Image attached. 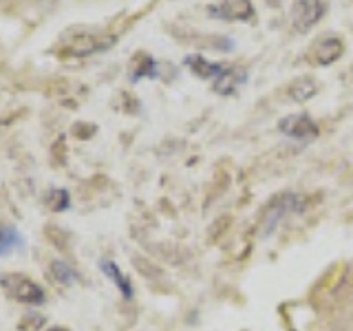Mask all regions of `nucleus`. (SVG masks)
<instances>
[{
	"mask_svg": "<svg viewBox=\"0 0 353 331\" xmlns=\"http://www.w3.org/2000/svg\"><path fill=\"white\" fill-rule=\"evenodd\" d=\"M0 287L9 298L25 305H42L47 301V294H44L42 287L22 274H3L0 276Z\"/></svg>",
	"mask_w": 353,
	"mask_h": 331,
	"instance_id": "1",
	"label": "nucleus"
},
{
	"mask_svg": "<svg viewBox=\"0 0 353 331\" xmlns=\"http://www.w3.org/2000/svg\"><path fill=\"white\" fill-rule=\"evenodd\" d=\"M279 130L283 132V135L292 137V139H298V141H305V139H314L318 137V124L316 121L301 113V115H287L279 121Z\"/></svg>",
	"mask_w": 353,
	"mask_h": 331,
	"instance_id": "5",
	"label": "nucleus"
},
{
	"mask_svg": "<svg viewBox=\"0 0 353 331\" xmlns=\"http://www.w3.org/2000/svg\"><path fill=\"white\" fill-rule=\"evenodd\" d=\"M316 93H318V82L309 75L301 77V80H296L290 86V97L294 99V102H307V99H312Z\"/></svg>",
	"mask_w": 353,
	"mask_h": 331,
	"instance_id": "10",
	"label": "nucleus"
},
{
	"mask_svg": "<svg viewBox=\"0 0 353 331\" xmlns=\"http://www.w3.org/2000/svg\"><path fill=\"white\" fill-rule=\"evenodd\" d=\"M245 77H248V71L243 69V66H230V64H225L223 73H221L214 80V91L219 95H232L243 82H245Z\"/></svg>",
	"mask_w": 353,
	"mask_h": 331,
	"instance_id": "6",
	"label": "nucleus"
},
{
	"mask_svg": "<svg viewBox=\"0 0 353 331\" xmlns=\"http://www.w3.org/2000/svg\"><path fill=\"white\" fill-rule=\"evenodd\" d=\"M49 331H69V329H66V327H51Z\"/></svg>",
	"mask_w": 353,
	"mask_h": 331,
	"instance_id": "15",
	"label": "nucleus"
},
{
	"mask_svg": "<svg viewBox=\"0 0 353 331\" xmlns=\"http://www.w3.org/2000/svg\"><path fill=\"white\" fill-rule=\"evenodd\" d=\"M22 248V234L14 225H0V254L7 257V254L16 252Z\"/></svg>",
	"mask_w": 353,
	"mask_h": 331,
	"instance_id": "11",
	"label": "nucleus"
},
{
	"mask_svg": "<svg viewBox=\"0 0 353 331\" xmlns=\"http://www.w3.org/2000/svg\"><path fill=\"white\" fill-rule=\"evenodd\" d=\"M185 66L190 69L196 77H201V80H216V77L223 73L225 69V64H216V62H210L205 60L203 55H199V53H192V55H188L185 58Z\"/></svg>",
	"mask_w": 353,
	"mask_h": 331,
	"instance_id": "7",
	"label": "nucleus"
},
{
	"mask_svg": "<svg viewBox=\"0 0 353 331\" xmlns=\"http://www.w3.org/2000/svg\"><path fill=\"white\" fill-rule=\"evenodd\" d=\"M342 51H345V47L338 38H325L314 47V60L323 66H329L340 58Z\"/></svg>",
	"mask_w": 353,
	"mask_h": 331,
	"instance_id": "8",
	"label": "nucleus"
},
{
	"mask_svg": "<svg viewBox=\"0 0 353 331\" xmlns=\"http://www.w3.org/2000/svg\"><path fill=\"white\" fill-rule=\"evenodd\" d=\"M303 210H305L303 197H298V194L279 197L268 210V219H265V223H263V237L272 234V232L276 230V225H279L287 214H298V212H303Z\"/></svg>",
	"mask_w": 353,
	"mask_h": 331,
	"instance_id": "2",
	"label": "nucleus"
},
{
	"mask_svg": "<svg viewBox=\"0 0 353 331\" xmlns=\"http://www.w3.org/2000/svg\"><path fill=\"white\" fill-rule=\"evenodd\" d=\"M47 203H49L51 210H55V212H62V210L69 208L71 197H69V192H66V190H62V188H55V190L49 192Z\"/></svg>",
	"mask_w": 353,
	"mask_h": 331,
	"instance_id": "14",
	"label": "nucleus"
},
{
	"mask_svg": "<svg viewBox=\"0 0 353 331\" xmlns=\"http://www.w3.org/2000/svg\"><path fill=\"white\" fill-rule=\"evenodd\" d=\"M325 16L323 0H294L292 5V25L296 31H307L318 25Z\"/></svg>",
	"mask_w": 353,
	"mask_h": 331,
	"instance_id": "3",
	"label": "nucleus"
},
{
	"mask_svg": "<svg viewBox=\"0 0 353 331\" xmlns=\"http://www.w3.org/2000/svg\"><path fill=\"white\" fill-rule=\"evenodd\" d=\"M157 75V64L150 58V55H137V62L132 64V80H139V77H154Z\"/></svg>",
	"mask_w": 353,
	"mask_h": 331,
	"instance_id": "13",
	"label": "nucleus"
},
{
	"mask_svg": "<svg viewBox=\"0 0 353 331\" xmlns=\"http://www.w3.org/2000/svg\"><path fill=\"white\" fill-rule=\"evenodd\" d=\"M51 274H53V279L58 281L60 285H75L77 283V272L71 268L69 263H64V261H53L51 263Z\"/></svg>",
	"mask_w": 353,
	"mask_h": 331,
	"instance_id": "12",
	"label": "nucleus"
},
{
	"mask_svg": "<svg viewBox=\"0 0 353 331\" xmlns=\"http://www.w3.org/2000/svg\"><path fill=\"white\" fill-rule=\"evenodd\" d=\"M208 14L216 20L245 22L254 16V5L252 0H219L216 5L208 7Z\"/></svg>",
	"mask_w": 353,
	"mask_h": 331,
	"instance_id": "4",
	"label": "nucleus"
},
{
	"mask_svg": "<svg viewBox=\"0 0 353 331\" xmlns=\"http://www.w3.org/2000/svg\"><path fill=\"white\" fill-rule=\"evenodd\" d=\"M99 270L106 274V279H110V281L115 283V287L121 294H124V298H132V285H130V281L126 279L124 274H121V270L117 268L113 261L102 259V261H99Z\"/></svg>",
	"mask_w": 353,
	"mask_h": 331,
	"instance_id": "9",
	"label": "nucleus"
}]
</instances>
